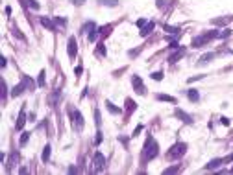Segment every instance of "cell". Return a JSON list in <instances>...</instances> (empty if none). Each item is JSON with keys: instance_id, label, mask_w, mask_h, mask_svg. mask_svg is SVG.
Here are the masks:
<instances>
[{"instance_id": "484cf974", "label": "cell", "mask_w": 233, "mask_h": 175, "mask_svg": "<svg viewBox=\"0 0 233 175\" xmlns=\"http://www.w3.org/2000/svg\"><path fill=\"white\" fill-rule=\"evenodd\" d=\"M44 83H46V81H44V70H41V74H39V78H37V85H39V87H44Z\"/></svg>"}, {"instance_id": "d4e9b609", "label": "cell", "mask_w": 233, "mask_h": 175, "mask_svg": "<svg viewBox=\"0 0 233 175\" xmlns=\"http://www.w3.org/2000/svg\"><path fill=\"white\" fill-rule=\"evenodd\" d=\"M102 6H107V7H115L119 4V0H98Z\"/></svg>"}, {"instance_id": "7c38bea8", "label": "cell", "mask_w": 233, "mask_h": 175, "mask_svg": "<svg viewBox=\"0 0 233 175\" xmlns=\"http://www.w3.org/2000/svg\"><path fill=\"white\" fill-rule=\"evenodd\" d=\"M39 22H41L46 30H54V20H50L48 17H39Z\"/></svg>"}, {"instance_id": "d590c367", "label": "cell", "mask_w": 233, "mask_h": 175, "mask_svg": "<svg viewBox=\"0 0 233 175\" xmlns=\"http://www.w3.org/2000/svg\"><path fill=\"white\" fill-rule=\"evenodd\" d=\"M141 131H143V124H139V125L135 127V131H133V135H131V137H137V135H139Z\"/></svg>"}, {"instance_id": "ab89813d", "label": "cell", "mask_w": 233, "mask_h": 175, "mask_svg": "<svg viewBox=\"0 0 233 175\" xmlns=\"http://www.w3.org/2000/svg\"><path fill=\"white\" fill-rule=\"evenodd\" d=\"M146 22H148L146 18H139V20H137V26H139V28H143V26H144Z\"/></svg>"}, {"instance_id": "1f68e13d", "label": "cell", "mask_w": 233, "mask_h": 175, "mask_svg": "<svg viewBox=\"0 0 233 175\" xmlns=\"http://www.w3.org/2000/svg\"><path fill=\"white\" fill-rule=\"evenodd\" d=\"M202 78H206L204 74H200V76H193V78H189V83H194V81H200Z\"/></svg>"}, {"instance_id": "277c9868", "label": "cell", "mask_w": 233, "mask_h": 175, "mask_svg": "<svg viewBox=\"0 0 233 175\" xmlns=\"http://www.w3.org/2000/svg\"><path fill=\"white\" fill-rule=\"evenodd\" d=\"M131 85H133L135 94H139V96H144V94H146V85L143 83V79H141L137 74H133V76H131Z\"/></svg>"}, {"instance_id": "ac0fdd59", "label": "cell", "mask_w": 233, "mask_h": 175, "mask_svg": "<svg viewBox=\"0 0 233 175\" xmlns=\"http://www.w3.org/2000/svg\"><path fill=\"white\" fill-rule=\"evenodd\" d=\"M211 59H215V54H213V52H209V54H204V55H202V57H200V59H198V61H200V63H204V65H206V63H209V61H211Z\"/></svg>"}, {"instance_id": "f6af8a7d", "label": "cell", "mask_w": 233, "mask_h": 175, "mask_svg": "<svg viewBox=\"0 0 233 175\" xmlns=\"http://www.w3.org/2000/svg\"><path fill=\"white\" fill-rule=\"evenodd\" d=\"M81 70H83L81 66H76V70H74V72H76V76H80V74H81Z\"/></svg>"}, {"instance_id": "b9f144b4", "label": "cell", "mask_w": 233, "mask_h": 175, "mask_svg": "<svg viewBox=\"0 0 233 175\" xmlns=\"http://www.w3.org/2000/svg\"><path fill=\"white\" fill-rule=\"evenodd\" d=\"M2 100H6V83L2 81Z\"/></svg>"}, {"instance_id": "f35d334b", "label": "cell", "mask_w": 233, "mask_h": 175, "mask_svg": "<svg viewBox=\"0 0 233 175\" xmlns=\"http://www.w3.org/2000/svg\"><path fill=\"white\" fill-rule=\"evenodd\" d=\"M94 144L98 146V144H102V133L98 131V135H96V138H94Z\"/></svg>"}, {"instance_id": "e575fe53", "label": "cell", "mask_w": 233, "mask_h": 175, "mask_svg": "<svg viewBox=\"0 0 233 175\" xmlns=\"http://www.w3.org/2000/svg\"><path fill=\"white\" fill-rule=\"evenodd\" d=\"M100 120H102L100 113H98V111H94V122H96V125H100Z\"/></svg>"}, {"instance_id": "d6a6232c", "label": "cell", "mask_w": 233, "mask_h": 175, "mask_svg": "<svg viewBox=\"0 0 233 175\" xmlns=\"http://www.w3.org/2000/svg\"><path fill=\"white\" fill-rule=\"evenodd\" d=\"M54 20H56V22H57V24H59V26H63V24H65V22H67V20H65V18H63V17H54Z\"/></svg>"}, {"instance_id": "44dd1931", "label": "cell", "mask_w": 233, "mask_h": 175, "mask_svg": "<svg viewBox=\"0 0 233 175\" xmlns=\"http://www.w3.org/2000/svg\"><path fill=\"white\" fill-rule=\"evenodd\" d=\"M17 159H19V153H11V157H9V161H7V164H9V172L15 168V164H17Z\"/></svg>"}, {"instance_id": "d6986e66", "label": "cell", "mask_w": 233, "mask_h": 175, "mask_svg": "<svg viewBox=\"0 0 233 175\" xmlns=\"http://www.w3.org/2000/svg\"><path fill=\"white\" fill-rule=\"evenodd\" d=\"M24 87H26V85H24V81H22V83H19L17 87H13V90H11V96H19V94L24 90Z\"/></svg>"}, {"instance_id": "60d3db41", "label": "cell", "mask_w": 233, "mask_h": 175, "mask_svg": "<svg viewBox=\"0 0 233 175\" xmlns=\"http://www.w3.org/2000/svg\"><path fill=\"white\" fill-rule=\"evenodd\" d=\"M224 22H226V20H222V18H215V20H213V24H217V26H222Z\"/></svg>"}, {"instance_id": "bcb514c9", "label": "cell", "mask_w": 233, "mask_h": 175, "mask_svg": "<svg viewBox=\"0 0 233 175\" xmlns=\"http://www.w3.org/2000/svg\"><path fill=\"white\" fill-rule=\"evenodd\" d=\"M228 161H233V153L230 155V157H228Z\"/></svg>"}, {"instance_id": "7dc6e473", "label": "cell", "mask_w": 233, "mask_h": 175, "mask_svg": "<svg viewBox=\"0 0 233 175\" xmlns=\"http://www.w3.org/2000/svg\"><path fill=\"white\" fill-rule=\"evenodd\" d=\"M231 172H233V168H231Z\"/></svg>"}, {"instance_id": "83f0119b", "label": "cell", "mask_w": 233, "mask_h": 175, "mask_svg": "<svg viewBox=\"0 0 233 175\" xmlns=\"http://www.w3.org/2000/svg\"><path fill=\"white\" fill-rule=\"evenodd\" d=\"M28 138H30V133H26V131H24V133H22V135H20V144H22V146H24V144H26V142H28Z\"/></svg>"}, {"instance_id": "4fadbf2b", "label": "cell", "mask_w": 233, "mask_h": 175, "mask_svg": "<svg viewBox=\"0 0 233 175\" xmlns=\"http://www.w3.org/2000/svg\"><path fill=\"white\" fill-rule=\"evenodd\" d=\"M159 101H167V103H178V100L176 98H172V96H167V94H157L156 96Z\"/></svg>"}, {"instance_id": "5b68a950", "label": "cell", "mask_w": 233, "mask_h": 175, "mask_svg": "<svg viewBox=\"0 0 233 175\" xmlns=\"http://www.w3.org/2000/svg\"><path fill=\"white\" fill-rule=\"evenodd\" d=\"M104 168H106V159L102 153H96L94 155V172L100 173V172H104Z\"/></svg>"}, {"instance_id": "6da1fadb", "label": "cell", "mask_w": 233, "mask_h": 175, "mask_svg": "<svg viewBox=\"0 0 233 175\" xmlns=\"http://www.w3.org/2000/svg\"><path fill=\"white\" fill-rule=\"evenodd\" d=\"M157 153H159V144H157V142H156V138L150 135V137L146 138L144 148H143V161H144V162H148V161L156 159V157H157Z\"/></svg>"}, {"instance_id": "52a82bcc", "label": "cell", "mask_w": 233, "mask_h": 175, "mask_svg": "<svg viewBox=\"0 0 233 175\" xmlns=\"http://www.w3.org/2000/svg\"><path fill=\"white\" fill-rule=\"evenodd\" d=\"M183 54H185V48H181V46H180V48H178V50H176V52H174V54H172V55L169 57V63H170V65L178 63V61H180V59L183 57Z\"/></svg>"}, {"instance_id": "f1b7e54d", "label": "cell", "mask_w": 233, "mask_h": 175, "mask_svg": "<svg viewBox=\"0 0 233 175\" xmlns=\"http://www.w3.org/2000/svg\"><path fill=\"white\" fill-rule=\"evenodd\" d=\"M178 170H180V168H178V166H174V168H167V170H165L163 173H165V175H170V173H178Z\"/></svg>"}, {"instance_id": "5bb4252c", "label": "cell", "mask_w": 233, "mask_h": 175, "mask_svg": "<svg viewBox=\"0 0 233 175\" xmlns=\"http://www.w3.org/2000/svg\"><path fill=\"white\" fill-rule=\"evenodd\" d=\"M70 114H72V118H74V122H76V125H83V116L80 114V111H70Z\"/></svg>"}, {"instance_id": "cb8c5ba5", "label": "cell", "mask_w": 233, "mask_h": 175, "mask_svg": "<svg viewBox=\"0 0 233 175\" xmlns=\"http://www.w3.org/2000/svg\"><path fill=\"white\" fill-rule=\"evenodd\" d=\"M22 81H24V85H26V89H28V90H33V87H35V85H33V81H31L28 76H24V78H22Z\"/></svg>"}, {"instance_id": "7a4b0ae2", "label": "cell", "mask_w": 233, "mask_h": 175, "mask_svg": "<svg viewBox=\"0 0 233 175\" xmlns=\"http://www.w3.org/2000/svg\"><path fill=\"white\" fill-rule=\"evenodd\" d=\"M215 37H220V31L217 30H213V31H207V33H204V35H198V37H194L193 39V48H200V46H204V44H207L209 41H213Z\"/></svg>"}, {"instance_id": "3957f363", "label": "cell", "mask_w": 233, "mask_h": 175, "mask_svg": "<svg viewBox=\"0 0 233 175\" xmlns=\"http://www.w3.org/2000/svg\"><path fill=\"white\" fill-rule=\"evenodd\" d=\"M185 153H187V144L178 142V144H174V146L170 148V151H169V159H180V157H183Z\"/></svg>"}, {"instance_id": "7402d4cb", "label": "cell", "mask_w": 233, "mask_h": 175, "mask_svg": "<svg viewBox=\"0 0 233 175\" xmlns=\"http://www.w3.org/2000/svg\"><path fill=\"white\" fill-rule=\"evenodd\" d=\"M20 4H22V6H28V7H31V9H39V2H35V0H22Z\"/></svg>"}, {"instance_id": "4dcf8cb0", "label": "cell", "mask_w": 233, "mask_h": 175, "mask_svg": "<svg viewBox=\"0 0 233 175\" xmlns=\"http://www.w3.org/2000/svg\"><path fill=\"white\" fill-rule=\"evenodd\" d=\"M106 55V48H104V44H98V48H96V55Z\"/></svg>"}, {"instance_id": "e0dca14e", "label": "cell", "mask_w": 233, "mask_h": 175, "mask_svg": "<svg viewBox=\"0 0 233 175\" xmlns=\"http://www.w3.org/2000/svg\"><path fill=\"white\" fill-rule=\"evenodd\" d=\"M94 28H96V24H94V22H91V20H89V22H85V24H83V26H81V33H83V31H89V33H91V31H93V30H94Z\"/></svg>"}, {"instance_id": "9c48e42d", "label": "cell", "mask_w": 233, "mask_h": 175, "mask_svg": "<svg viewBox=\"0 0 233 175\" xmlns=\"http://www.w3.org/2000/svg\"><path fill=\"white\" fill-rule=\"evenodd\" d=\"M26 116H28V114H26V111H24V109H20V113H19V118H17V124H15V129H17V131H20V129L24 127Z\"/></svg>"}, {"instance_id": "ffe728a7", "label": "cell", "mask_w": 233, "mask_h": 175, "mask_svg": "<svg viewBox=\"0 0 233 175\" xmlns=\"http://www.w3.org/2000/svg\"><path fill=\"white\" fill-rule=\"evenodd\" d=\"M106 105H107V111H109V113H113V114H120V113H122V111H120L119 107H115V105H113L109 100L106 101Z\"/></svg>"}, {"instance_id": "30bf717a", "label": "cell", "mask_w": 233, "mask_h": 175, "mask_svg": "<svg viewBox=\"0 0 233 175\" xmlns=\"http://www.w3.org/2000/svg\"><path fill=\"white\" fill-rule=\"evenodd\" d=\"M154 26H156L154 22H146V24L141 28V37H146V35H150V31L154 30Z\"/></svg>"}, {"instance_id": "4316f807", "label": "cell", "mask_w": 233, "mask_h": 175, "mask_svg": "<svg viewBox=\"0 0 233 175\" xmlns=\"http://www.w3.org/2000/svg\"><path fill=\"white\" fill-rule=\"evenodd\" d=\"M154 81H161L163 79V72H152V76H150Z\"/></svg>"}, {"instance_id": "ba28073f", "label": "cell", "mask_w": 233, "mask_h": 175, "mask_svg": "<svg viewBox=\"0 0 233 175\" xmlns=\"http://www.w3.org/2000/svg\"><path fill=\"white\" fill-rule=\"evenodd\" d=\"M174 116H176V118H180V120H181V122H185V124H193V116H191V114H187V113H183L181 109H176Z\"/></svg>"}, {"instance_id": "836d02e7", "label": "cell", "mask_w": 233, "mask_h": 175, "mask_svg": "<svg viewBox=\"0 0 233 175\" xmlns=\"http://www.w3.org/2000/svg\"><path fill=\"white\" fill-rule=\"evenodd\" d=\"M169 48H170V50H178V48H180V44H178V41H172V42L169 44Z\"/></svg>"}, {"instance_id": "7bdbcfd3", "label": "cell", "mask_w": 233, "mask_h": 175, "mask_svg": "<svg viewBox=\"0 0 233 175\" xmlns=\"http://www.w3.org/2000/svg\"><path fill=\"white\" fill-rule=\"evenodd\" d=\"M220 122H222V124H224V125H230V120H228V118H226V116H222V118H220Z\"/></svg>"}, {"instance_id": "8992f818", "label": "cell", "mask_w": 233, "mask_h": 175, "mask_svg": "<svg viewBox=\"0 0 233 175\" xmlns=\"http://www.w3.org/2000/svg\"><path fill=\"white\" fill-rule=\"evenodd\" d=\"M76 52H78V48H76V37H69V46H67V54H69V57H76Z\"/></svg>"}, {"instance_id": "8d00e7d4", "label": "cell", "mask_w": 233, "mask_h": 175, "mask_svg": "<svg viewBox=\"0 0 233 175\" xmlns=\"http://www.w3.org/2000/svg\"><path fill=\"white\" fill-rule=\"evenodd\" d=\"M165 30L170 31V33H178V28H176V26H174V28H172V26H165Z\"/></svg>"}, {"instance_id": "9a60e30c", "label": "cell", "mask_w": 233, "mask_h": 175, "mask_svg": "<svg viewBox=\"0 0 233 175\" xmlns=\"http://www.w3.org/2000/svg\"><path fill=\"white\" fill-rule=\"evenodd\" d=\"M187 96H189V100H191V101H198L200 92H198L196 89H189V90H187Z\"/></svg>"}, {"instance_id": "2e32d148", "label": "cell", "mask_w": 233, "mask_h": 175, "mask_svg": "<svg viewBox=\"0 0 233 175\" xmlns=\"http://www.w3.org/2000/svg\"><path fill=\"white\" fill-rule=\"evenodd\" d=\"M222 162H224L222 159H213V161H211V162H209V164H207L206 168H207V170H217V168H218V166H220Z\"/></svg>"}, {"instance_id": "f546056e", "label": "cell", "mask_w": 233, "mask_h": 175, "mask_svg": "<svg viewBox=\"0 0 233 175\" xmlns=\"http://www.w3.org/2000/svg\"><path fill=\"white\" fill-rule=\"evenodd\" d=\"M230 35H231V30H230V28H226V30H222V31H220V39L230 37Z\"/></svg>"}, {"instance_id": "8fae6325", "label": "cell", "mask_w": 233, "mask_h": 175, "mask_svg": "<svg viewBox=\"0 0 233 175\" xmlns=\"http://www.w3.org/2000/svg\"><path fill=\"white\" fill-rule=\"evenodd\" d=\"M124 105H126V113L130 114V113H133L135 109H137V103L131 100V98H126V101H124Z\"/></svg>"}, {"instance_id": "ee69618b", "label": "cell", "mask_w": 233, "mask_h": 175, "mask_svg": "<svg viewBox=\"0 0 233 175\" xmlns=\"http://www.w3.org/2000/svg\"><path fill=\"white\" fill-rule=\"evenodd\" d=\"M83 2H85V0H72V4H74V6H81Z\"/></svg>"}, {"instance_id": "603a6c76", "label": "cell", "mask_w": 233, "mask_h": 175, "mask_svg": "<svg viewBox=\"0 0 233 175\" xmlns=\"http://www.w3.org/2000/svg\"><path fill=\"white\" fill-rule=\"evenodd\" d=\"M50 151H52V148L50 146H44V149H43V162H48V159H50Z\"/></svg>"}, {"instance_id": "c3c4849f", "label": "cell", "mask_w": 233, "mask_h": 175, "mask_svg": "<svg viewBox=\"0 0 233 175\" xmlns=\"http://www.w3.org/2000/svg\"><path fill=\"white\" fill-rule=\"evenodd\" d=\"M231 54H233V52H231Z\"/></svg>"}, {"instance_id": "74e56055", "label": "cell", "mask_w": 233, "mask_h": 175, "mask_svg": "<svg viewBox=\"0 0 233 175\" xmlns=\"http://www.w3.org/2000/svg\"><path fill=\"white\" fill-rule=\"evenodd\" d=\"M96 31H98V30L94 28V30H93V31L89 33V41H94V39H96Z\"/></svg>"}]
</instances>
